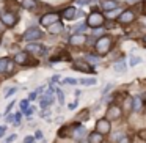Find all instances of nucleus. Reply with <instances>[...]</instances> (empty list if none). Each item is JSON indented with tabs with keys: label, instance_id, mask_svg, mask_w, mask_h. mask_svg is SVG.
I'll use <instances>...</instances> for the list:
<instances>
[{
	"label": "nucleus",
	"instance_id": "obj_1",
	"mask_svg": "<svg viewBox=\"0 0 146 143\" xmlns=\"http://www.w3.org/2000/svg\"><path fill=\"white\" fill-rule=\"evenodd\" d=\"M94 47H96L98 55L108 54V52H110V49H111V38H110V36H101V38L96 41Z\"/></svg>",
	"mask_w": 146,
	"mask_h": 143
},
{
	"label": "nucleus",
	"instance_id": "obj_2",
	"mask_svg": "<svg viewBox=\"0 0 146 143\" xmlns=\"http://www.w3.org/2000/svg\"><path fill=\"white\" fill-rule=\"evenodd\" d=\"M105 22V17L104 14H101L99 11H91V13L88 14V17H86V27H90V29H98V27H101L102 24Z\"/></svg>",
	"mask_w": 146,
	"mask_h": 143
},
{
	"label": "nucleus",
	"instance_id": "obj_3",
	"mask_svg": "<svg viewBox=\"0 0 146 143\" xmlns=\"http://www.w3.org/2000/svg\"><path fill=\"white\" fill-rule=\"evenodd\" d=\"M0 21L5 27H14L17 22V14L16 13H11V11H7V13H2L0 16Z\"/></svg>",
	"mask_w": 146,
	"mask_h": 143
},
{
	"label": "nucleus",
	"instance_id": "obj_4",
	"mask_svg": "<svg viewBox=\"0 0 146 143\" xmlns=\"http://www.w3.org/2000/svg\"><path fill=\"white\" fill-rule=\"evenodd\" d=\"M41 38V30L38 27H29V29L24 32V39L25 41H35V39H39Z\"/></svg>",
	"mask_w": 146,
	"mask_h": 143
},
{
	"label": "nucleus",
	"instance_id": "obj_5",
	"mask_svg": "<svg viewBox=\"0 0 146 143\" xmlns=\"http://www.w3.org/2000/svg\"><path fill=\"white\" fill-rule=\"evenodd\" d=\"M118 21H119L121 24H130V22H133L135 21V13H133V10H124V11H121V14L118 16Z\"/></svg>",
	"mask_w": 146,
	"mask_h": 143
},
{
	"label": "nucleus",
	"instance_id": "obj_6",
	"mask_svg": "<svg viewBox=\"0 0 146 143\" xmlns=\"http://www.w3.org/2000/svg\"><path fill=\"white\" fill-rule=\"evenodd\" d=\"M25 52H32L35 55H42L46 52V47L42 44H38V43H29L25 46Z\"/></svg>",
	"mask_w": 146,
	"mask_h": 143
},
{
	"label": "nucleus",
	"instance_id": "obj_7",
	"mask_svg": "<svg viewBox=\"0 0 146 143\" xmlns=\"http://www.w3.org/2000/svg\"><path fill=\"white\" fill-rule=\"evenodd\" d=\"M72 69L80 71V72H93V68L90 66V63L88 61H83V60H77L76 63L72 65Z\"/></svg>",
	"mask_w": 146,
	"mask_h": 143
},
{
	"label": "nucleus",
	"instance_id": "obj_8",
	"mask_svg": "<svg viewBox=\"0 0 146 143\" xmlns=\"http://www.w3.org/2000/svg\"><path fill=\"white\" fill-rule=\"evenodd\" d=\"M96 132L102 134V135L108 134V132H110V121L105 120V118L99 120V121H98V124H96Z\"/></svg>",
	"mask_w": 146,
	"mask_h": 143
},
{
	"label": "nucleus",
	"instance_id": "obj_9",
	"mask_svg": "<svg viewBox=\"0 0 146 143\" xmlns=\"http://www.w3.org/2000/svg\"><path fill=\"white\" fill-rule=\"evenodd\" d=\"M63 17L64 19H76V17H79V16H82V11H77L76 10V7H68V8H64L63 10Z\"/></svg>",
	"mask_w": 146,
	"mask_h": 143
},
{
	"label": "nucleus",
	"instance_id": "obj_10",
	"mask_svg": "<svg viewBox=\"0 0 146 143\" xmlns=\"http://www.w3.org/2000/svg\"><path fill=\"white\" fill-rule=\"evenodd\" d=\"M58 21V14L57 13H47V14H44V16L41 17V25L42 27H49L50 24H54V22H57Z\"/></svg>",
	"mask_w": 146,
	"mask_h": 143
},
{
	"label": "nucleus",
	"instance_id": "obj_11",
	"mask_svg": "<svg viewBox=\"0 0 146 143\" xmlns=\"http://www.w3.org/2000/svg\"><path fill=\"white\" fill-rule=\"evenodd\" d=\"M85 41H86V36L82 35V33H74V35L69 38V44L71 46H82V44H85Z\"/></svg>",
	"mask_w": 146,
	"mask_h": 143
},
{
	"label": "nucleus",
	"instance_id": "obj_12",
	"mask_svg": "<svg viewBox=\"0 0 146 143\" xmlns=\"http://www.w3.org/2000/svg\"><path fill=\"white\" fill-rule=\"evenodd\" d=\"M47 30H49V33H50V35H60V33L64 30V25H63V22L57 21V22L50 24V25L47 27Z\"/></svg>",
	"mask_w": 146,
	"mask_h": 143
},
{
	"label": "nucleus",
	"instance_id": "obj_13",
	"mask_svg": "<svg viewBox=\"0 0 146 143\" xmlns=\"http://www.w3.org/2000/svg\"><path fill=\"white\" fill-rule=\"evenodd\" d=\"M121 113H123V110H121L118 105H111L110 108L107 110V116H108V120H116V118H119L121 116Z\"/></svg>",
	"mask_w": 146,
	"mask_h": 143
},
{
	"label": "nucleus",
	"instance_id": "obj_14",
	"mask_svg": "<svg viewBox=\"0 0 146 143\" xmlns=\"http://www.w3.org/2000/svg\"><path fill=\"white\" fill-rule=\"evenodd\" d=\"M118 2L116 0H102V3H101V7H102V10H105V11H111V10H115V8H118Z\"/></svg>",
	"mask_w": 146,
	"mask_h": 143
},
{
	"label": "nucleus",
	"instance_id": "obj_15",
	"mask_svg": "<svg viewBox=\"0 0 146 143\" xmlns=\"http://www.w3.org/2000/svg\"><path fill=\"white\" fill-rule=\"evenodd\" d=\"M86 134V129L85 127L82 126V124H76V126H74V130H72V135H74V138H82L83 135H85Z\"/></svg>",
	"mask_w": 146,
	"mask_h": 143
},
{
	"label": "nucleus",
	"instance_id": "obj_16",
	"mask_svg": "<svg viewBox=\"0 0 146 143\" xmlns=\"http://www.w3.org/2000/svg\"><path fill=\"white\" fill-rule=\"evenodd\" d=\"M14 63L16 65H25L27 63V52L24 51V52H17L16 55H14Z\"/></svg>",
	"mask_w": 146,
	"mask_h": 143
},
{
	"label": "nucleus",
	"instance_id": "obj_17",
	"mask_svg": "<svg viewBox=\"0 0 146 143\" xmlns=\"http://www.w3.org/2000/svg\"><path fill=\"white\" fill-rule=\"evenodd\" d=\"M36 7H38L36 0H22V8H25V10L33 11V10H36Z\"/></svg>",
	"mask_w": 146,
	"mask_h": 143
},
{
	"label": "nucleus",
	"instance_id": "obj_18",
	"mask_svg": "<svg viewBox=\"0 0 146 143\" xmlns=\"http://www.w3.org/2000/svg\"><path fill=\"white\" fill-rule=\"evenodd\" d=\"M102 140H104V135L99 132H93L88 137V143H102Z\"/></svg>",
	"mask_w": 146,
	"mask_h": 143
},
{
	"label": "nucleus",
	"instance_id": "obj_19",
	"mask_svg": "<svg viewBox=\"0 0 146 143\" xmlns=\"http://www.w3.org/2000/svg\"><path fill=\"white\" fill-rule=\"evenodd\" d=\"M141 107H143V99L140 98V96L132 98V108H133V110L138 112V110H141Z\"/></svg>",
	"mask_w": 146,
	"mask_h": 143
},
{
	"label": "nucleus",
	"instance_id": "obj_20",
	"mask_svg": "<svg viewBox=\"0 0 146 143\" xmlns=\"http://www.w3.org/2000/svg\"><path fill=\"white\" fill-rule=\"evenodd\" d=\"M113 69L116 71V72H124V71L127 69V66H126V61H124V60H119V61H116V63L113 65Z\"/></svg>",
	"mask_w": 146,
	"mask_h": 143
},
{
	"label": "nucleus",
	"instance_id": "obj_21",
	"mask_svg": "<svg viewBox=\"0 0 146 143\" xmlns=\"http://www.w3.org/2000/svg\"><path fill=\"white\" fill-rule=\"evenodd\" d=\"M8 65H10V58H7V57H2V58H0V74L7 72Z\"/></svg>",
	"mask_w": 146,
	"mask_h": 143
},
{
	"label": "nucleus",
	"instance_id": "obj_22",
	"mask_svg": "<svg viewBox=\"0 0 146 143\" xmlns=\"http://www.w3.org/2000/svg\"><path fill=\"white\" fill-rule=\"evenodd\" d=\"M88 29V27H86V24H77V25H74L72 27V32L74 33H82V32H85V30Z\"/></svg>",
	"mask_w": 146,
	"mask_h": 143
},
{
	"label": "nucleus",
	"instance_id": "obj_23",
	"mask_svg": "<svg viewBox=\"0 0 146 143\" xmlns=\"http://www.w3.org/2000/svg\"><path fill=\"white\" fill-rule=\"evenodd\" d=\"M85 60L88 61V63H94V65H96L99 60H101V55H86Z\"/></svg>",
	"mask_w": 146,
	"mask_h": 143
},
{
	"label": "nucleus",
	"instance_id": "obj_24",
	"mask_svg": "<svg viewBox=\"0 0 146 143\" xmlns=\"http://www.w3.org/2000/svg\"><path fill=\"white\" fill-rule=\"evenodd\" d=\"M107 17L108 19H115V17H118L121 14V10H118V8H115V10H111V11H107Z\"/></svg>",
	"mask_w": 146,
	"mask_h": 143
},
{
	"label": "nucleus",
	"instance_id": "obj_25",
	"mask_svg": "<svg viewBox=\"0 0 146 143\" xmlns=\"http://www.w3.org/2000/svg\"><path fill=\"white\" fill-rule=\"evenodd\" d=\"M52 102H54V98H52V96H47L46 99H42V101H41V107H42V108H46L47 105H50Z\"/></svg>",
	"mask_w": 146,
	"mask_h": 143
},
{
	"label": "nucleus",
	"instance_id": "obj_26",
	"mask_svg": "<svg viewBox=\"0 0 146 143\" xmlns=\"http://www.w3.org/2000/svg\"><path fill=\"white\" fill-rule=\"evenodd\" d=\"M55 91H57V96H58V101H60V104H64V94H63V91H61L60 88H55Z\"/></svg>",
	"mask_w": 146,
	"mask_h": 143
},
{
	"label": "nucleus",
	"instance_id": "obj_27",
	"mask_svg": "<svg viewBox=\"0 0 146 143\" xmlns=\"http://www.w3.org/2000/svg\"><path fill=\"white\" fill-rule=\"evenodd\" d=\"M140 61H141V58H140V57H135V55H132V57H130V66H137Z\"/></svg>",
	"mask_w": 146,
	"mask_h": 143
},
{
	"label": "nucleus",
	"instance_id": "obj_28",
	"mask_svg": "<svg viewBox=\"0 0 146 143\" xmlns=\"http://www.w3.org/2000/svg\"><path fill=\"white\" fill-rule=\"evenodd\" d=\"M80 83H83V85H94L96 79L94 77H91V79H83V80H80Z\"/></svg>",
	"mask_w": 146,
	"mask_h": 143
},
{
	"label": "nucleus",
	"instance_id": "obj_29",
	"mask_svg": "<svg viewBox=\"0 0 146 143\" xmlns=\"http://www.w3.org/2000/svg\"><path fill=\"white\" fill-rule=\"evenodd\" d=\"M29 105H30V102L27 101V99H24V101H21V110H22V112H25L27 108H29Z\"/></svg>",
	"mask_w": 146,
	"mask_h": 143
},
{
	"label": "nucleus",
	"instance_id": "obj_30",
	"mask_svg": "<svg viewBox=\"0 0 146 143\" xmlns=\"http://www.w3.org/2000/svg\"><path fill=\"white\" fill-rule=\"evenodd\" d=\"M124 107H126V110H130V108H132V99L130 98H126V101H124Z\"/></svg>",
	"mask_w": 146,
	"mask_h": 143
},
{
	"label": "nucleus",
	"instance_id": "obj_31",
	"mask_svg": "<svg viewBox=\"0 0 146 143\" xmlns=\"http://www.w3.org/2000/svg\"><path fill=\"white\" fill-rule=\"evenodd\" d=\"M16 91H17V90L14 88V86H13V88H8V91L5 93V98H10V96H13V94H14V93H16Z\"/></svg>",
	"mask_w": 146,
	"mask_h": 143
},
{
	"label": "nucleus",
	"instance_id": "obj_32",
	"mask_svg": "<svg viewBox=\"0 0 146 143\" xmlns=\"http://www.w3.org/2000/svg\"><path fill=\"white\" fill-rule=\"evenodd\" d=\"M24 143H35V137H32V135L25 137V140H24Z\"/></svg>",
	"mask_w": 146,
	"mask_h": 143
},
{
	"label": "nucleus",
	"instance_id": "obj_33",
	"mask_svg": "<svg viewBox=\"0 0 146 143\" xmlns=\"http://www.w3.org/2000/svg\"><path fill=\"white\" fill-rule=\"evenodd\" d=\"M118 143H130V138L129 137H121V138L118 140Z\"/></svg>",
	"mask_w": 146,
	"mask_h": 143
},
{
	"label": "nucleus",
	"instance_id": "obj_34",
	"mask_svg": "<svg viewBox=\"0 0 146 143\" xmlns=\"http://www.w3.org/2000/svg\"><path fill=\"white\" fill-rule=\"evenodd\" d=\"M14 140H16V134H13V135L8 137V138L5 140V143H11V142H14Z\"/></svg>",
	"mask_w": 146,
	"mask_h": 143
},
{
	"label": "nucleus",
	"instance_id": "obj_35",
	"mask_svg": "<svg viewBox=\"0 0 146 143\" xmlns=\"http://www.w3.org/2000/svg\"><path fill=\"white\" fill-rule=\"evenodd\" d=\"M14 120H16L14 113H10V116H7V121H8V123H14Z\"/></svg>",
	"mask_w": 146,
	"mask_h": 143
},
{
	"label": "nucleus",
	"instance_id": "obj_36",
	"mask_svg": "<svg viewBox=\"0 0 146 143\" xmlns=\"http://www.w3.org/2000/svg\"><path fill=\"white\" fill-rule=\"evenodd\" d=\"M7 129H8L7 126H0V137H3V135H5V132H7Z\"/></svg>",
	"mask_w": 146,
	"mask_h": 143
},
{
	"label": "nucleus",
	"instance_id": "obj_37",
	"mask_svg": "<svg viewBox=\"0 0 146 143\" xmlns=\"http://www.w3.org/2000/svg\"><path fill=\"white\" fill-rule=\"evenodd\" d=\"M138 137H140L141 140H146V130H140V132H138Z\"/></svg>",
	"mask_w": 146,
	"mask_h": 143
},
{
	"label": "nucleus",
	"instance_id": "obj_38",
	"mask_svg": "<svg viewBox=\"0 0 146 143\" xmlns=\"http://www.w3.org/2000/svg\"><path fill=\"white\" fill-rule=\"evenodd\" d=\"M111 86H113V85H111V83H108V85L105 86V90H104V91H102V94H107V93H108V91H110V90H111Z\"/></svg>",
	"mask_w": 146,
	"mask_h": 143
},
{
	"label": "nucleus",
	"instance_id": "obj_39",
	"mask_svg": "<svg viewBox=\"0 0 146 143\" xmlns=\"http://www.w3.org/2000/svg\"><path fill=\"white\" fill-rule=\"evenodd\" d=\"M35 138H38V140L42 138V132H41V130H36V132H35Z\"/></svg>",
	"mask_w": 146,
	"mask_h": 143
},
{
	"label": "nucleus",
	"instance_id": "obj_40",
	"mask_svg": "<svg viewBox=\"0 0 146 143\" xmlns=\"http://www.w3.org/2000/svg\"><path fill=\"white\" fill-rule=\"evenodd\" d=\"M64 83H71V85H74V83H77V80H74V79H66V80H63Z\"/></svg>",
	"mask_w": 146,
	"mask_h": 143
},
{
	"label": "nucleus",
	"instance_id": "obj_41",
	"mask_svg": "<svg viewBox=\"0 0 146 143\" xmlns=\"http://www.w3.org/2000/svg\"><path fill=\"white\" fill-rule=\"evenodd\" d=\"M33 110H35V108H30V107H29V108L25 110V115H27V116H30V115L33 113Z\"/></svg>",
	"mask_w": 146,
	"mask_h": 143
},
{
	"label": "nucleus",
	"instance_id": "obj_42",
	"mask_svg": "<svg viewBox=\"0 0 146 143\" xmlns=\"http://www.w3.org/2000/svg\"><path fill=\"white\" fill-rule=\"evenodd\" d=\"M68 107H69V110H74V108L77 107V101H76V102H72V104H69Z\"/></svg>",
	"mask_w": 146,
	"mask_h": 143
},
{
	"label": "nucleus",
	"instance_id": "obj_43",
	"mask_svg": "<svg viewBox=\"0 0 146 143\" xmlns=\"http://www.w3.org/2000/svg\"><path fill=\"white\" fill-rule=\"evenodd\" d=\"M42 91H44V85H42V86H39V88L36 90V94H41Z\"/></svg>",
	"mask_w": 146,
	"mask_h": 143
},
{
	"label": "nucleus",
	"instance_id": "obj_44",
	"mask_svg": "<svg viewBox=\"0 0 146 143\" xmlns=\"http://www.w3.org/2000/svg\"><path fill=\"white\" fill-rule=\"evenodd\" d=\"M104 30H99V29H94V35H102Z\"/></svg>",
	"mask_w": 146,
	"mask_h": 143
},
{
	"label": "nucleus",
	"instance_id": "obj_45",
	"mask_svg": "<svg viewBox=\"0 0 146 143\" xmlns=\"http://www.w3.org/2000/svg\"><path fill=\"white\" fill-rule=\"evenodd\" d=\"M13 104H14V101L8 104V107H7V113H8V112H10V110H11V108H13Z\"/></svg>",
	"mask_w": 146,
	"mask_h": 143
},
{
	"label": "nucleus",
	"instance_id": "obj_46",
	"mask_svg": "<svg viewBox=\"0 0 146 143\" xmlns=\"http://www.w3.org/2000/svg\"><path fill=\"white\" fill-rule=\"evenodd\" d=\"M58 80H60V76H54V77H52V83H54V82H58Z\"/></svg>",
	"mask_w": 146,
	"mask_h": 143
},
{
	"label": "nucleus",
	"instance_id": "obj_47",
	"mask_svg": "<svg viewBox=\"0 0 146 143\" xmlns=\"http://www.w3.org/2000/svg\"><path fill=\"white\" fill-rule=\"evenodd\" d=\"M138 0H126V3H129V5H133V3H137Z\"/></svg>",
	"mask_w": 146,
	"mask_h": 143
},
{
	"label": "nucleus",
	"instance_id": "obj_48",
	"mask_svg": "<svg viewBox=\"0 0 146 143\" xmlns=\"http://www.w3.org/2000/svg\"><path fill=\"white\" fill-rule=\"evenodd\" d=\"M77 3H79V5H85V3H88V2H86V0H77Z\"/></svg>",
	"mask_w": 146,
	"mask_h": 143
},
{
	"label": "nucleus",
	"instance_id": "obj_49",
	"mask_svg": "<svg viewBox=\"0 0 146 143\" xmlns=\"http://www.w3.org/2000/svg\"><path fill=\"white\" fill-rule=\"evenodd\" d=\"M141 13H143V14H145V16H146V2H145V3H143V10H141Z\"/></svg>",
	"mask_w": 146,
	"mask_h": 143
},
{
	"label": "nucleus",
	"instance_id": "obj_50",
	"mask_svg": "<svg viewBox=\"0 0 146 143\" xmlns=\"http://www.w3.org/2000/svg\"><path fill=\"white\" fill-rule=\"evenodd\" d=\"M3 30H5V25H3V24H2V21H0V33L3 32Z\"/></svg>",
	"mask_w": 146,
	"mask_h": 143
},
{
	"label": "nucleus",
	"instance_id": "obj_51",
	"mask_svg": "<svg viewBox=\"0 0 146 143\" xmlns=\"http://www.w3.org/2000/svg\"><path fill=\"white\" fill-rule=\"evenodd\" d=\"M143 41H145V44H146V36H145V38H143Z\"/></svg>",
	"mask_w": 146,
	"mask_h": 143
},
{
	"label": "nucleus",
	"instance_id": "obj_52",
	"mask_svg": "<svg viewBox=\"0 0 146 143\" xmlns=\"http://www.w3.org/2000/svg\"><path fill=\"white\" fill-rule=\"evenodd\" d=\"M0 14H2V11H0Z\"/></svg>",
	"mask_w": 146,
	"mask_h": 143
}]
</instances>
